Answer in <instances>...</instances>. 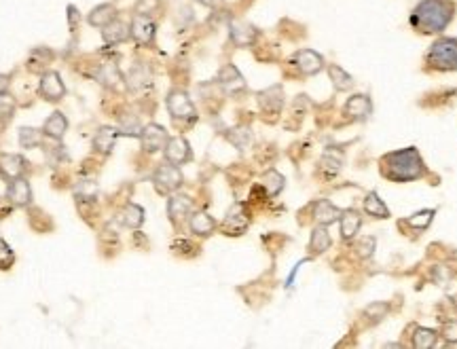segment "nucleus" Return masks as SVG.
Wrapping results in <instances>:
<instances>
[{
    "instance_id": "1",
    "label": "nucleus",
    "mask_w": 457,
    "mask_h": 349,
    "mask_svg": "<svg viewBox=\"0 0 457 349\" xmlns=\"http://www.w3.org/2000/svg\"><path fill=\"white\" fill-rule=\"evenodd\" d=\"M379 172L386 180L405 184V182H415L428 176L426 161L422 153L415 146H407L394 153H386L379 159Z\"/></svg>"
},
{
    "instance_id": "2",
    "label": "nucleus",
    "mask_w": 457,
    "mask_h": 349,
    "mask_svg": "<svg viewBox=\"0 0 457 349\" xmlns=\"http://www.w3.org/2000/svg\"><path fill=\"white\" fill-rule=\"evenodd\" d=\"M456 17L453 0H420L411 11L409 23L417 34H441Z\"/></svg>"
},
{
    "instance_id": "3",
    "label": "nucleus",
    "mask_w": 457,
    "mask_h": 349,
    "mask_svg": "<svg viewBox=\"0 0 457 349\" xmlns=\"http://www.w3.org/2000/svg\"><path fill=\"white\" fill-rule=\"evenodd\" d=\"M426 70L430 72H456L457 70V38L443 36L432 42L424 57Z\"/></svg>"
},
{
    "instance_id": "4",
    "label": "nucleus",
    "mask_w": 457,
    "mask_h": 349,
    "mask_svg": "<svg viewBox=\"0 0 457 349\" xmlns=\"http://www.w3.org/2000/svg\"><path fill=\"white\" fill-rule=\"evenodd\" d=\"M167 110H170V114H172L174 121L193 123L197 119V110H195L191 97L184 91H180V89L170 91V95H167Z\"/></svg>"
},
{
    "instance_id": "5",
    "label": "nucleus",
    "mask_w": 457,
    "mask_h": 349,
    "mask_svg": "<svg viewBox=\"0 0 457 349\" xmlns=\"http://www.w3.org/2000/svg\"><path fill=\"white\" fill-rule=\"evenodd\" d=\"M182 172L178 170V165L174 163H163L157 167V172L153 174V182L157 187L159 193H174L180 184H182Z\"/></svg>"
},
{
    "instance_id": "6",
    "label": "nucleus",
    "mask_w": 457,
    "mask_h": 349,
    "mask_svg": "<svg viewBox=\"0 0 457 349\" xmlns=\"http://www.w3.org/2000/svg\"><path fill=\"white\" fill-rule=\"evenodd\" d=\"M290 64L305 76H311V74H318L322 68H324V59L320 53L311 51V49H301L297 51L292 57H290Z\"/></svg>"
},
{
    "instance_id": "7",
    "label": "nucleus",
    "mask_w": 457,
    "mask_h": 349,
    "mask_svg": "<svg viewBox=\"0 0 457 349\" xmlns=\"http://www.w3.org/2000/svg\"><path fill=\"white\" fill-rule=\"evenodd\" d=\"M167 140H170L167 131H165L161 125H157V123H150V125L142 127V131H140L142 148H144L146 153H150V155H153V153H159L161 148H165Z\"/></svg>"
},
{
    "instance_id": "8",
    "label": "nucleus",
    "mask_w": 457,
    "mask_h": 349,
    "mask_svg": "<svg viewBox=\"0 0 457 349\" xmlns=\"http://www.w3.org/2000/svg\"><path fill=\"white\" fill-rule=\"evenodd\" d=\"M343 114L352 121H367L373 114V102L367 93H356L352 95L345 106H343Z\"/></svg>"
},
{
    "instance_id": "9",
    "label": "nucleus",
    "mask_w": 457,
    "mask_h": 349,
    "mask_svg": "<svg viewBox=\"0 0 457 349\" xmlns=\"http://www.w3.org/2000/svg\"><path fill=\"white\" fill-rule=\"evenodd\" d=\"M163 150H165V161L174 165H182L191 159V146L184 138H170Z\"/></svg>"
},
{
    "instance_id": "10",
    "label": "nucleus",
    "mask_w": 457,
    "mask_h": 349,
    "mask_svg": "<svg viewBox=\"0 0 457 349\" xmlns=\"http://www.w3.org/2000/svg\"><path fill=\"white\" fill-rule=\"evenodd\" d=\"M131 36L140 45H150L155 38V21L148 15H136L131 21Z\"/></svg>"
},
{
    "instance_id": "11",
    "label": "nucleus",
    "mask_w": 457,
    "mask_h": 349,
    "mask_svg": "<svg viewBox=\"0 0 457 349\" xmlns=\"http://www.w3.org/2000/svg\"><path fill=\"white\" fill-rule=\"evenodd\" d=\"M6 199H8L13 206H17V208L28 206V203L32 201V191H30L28 180L21 178V176L15 178V180H11V184H8V189H6Z\"/></svg>"
},
{
    "instance_id": "12",
    "label": "nucleus",
    "mask_w": 457,
    "mask_h": 349,
    "mask_svg": "<svg viewBox=\"0 0 457 349\" xmlns=\"http://www.w3.org/2000/svg\"><path fill=\"white\" fill-rule=\"evenodd\" d=\"M40 93L44 100L49 102H57L64 97L66 89H64V83H61V76L57 72H47L40 81Z\"/></svg>"
},
{
    "instance_id": "13",
    "label": "nucleus",
    "mask_w": 457,
    "mask_h": 349,
    "mask_svg": "<svg viewBox=\"0 0 457 349\" xmlns=\"http://www.w3.org/2000/svg\"><path fill=\"white\" fill-rule=\"evenodd\" d=\"M248 223H250V218H248V214L244 212V206H242V203H235V206L229 210V214H227L222 227L229 231V235H242V233L246 231Z\"/></svg>"
},
{
    "instance_id": "14",
    "label": "nucleus",
    "mask_w": 457,
    "mask_h": 349,
    "mask_svg": "<svg viewBox=\"0 0 457 349\" xmlns=\"http://www.w3.org/2000/svg\"><path fill=\"white\" fill-rule=\"evenodd\" d=\"M193 212V201L186 197V195H174L170 197L167 201V214H170V220L172 223H182L184 218H189Z\"/></svg>"
},
{
    "instance_id": "15",
    "label": "nucleus",
    "mask_w": 457,
    "mask_h": 349,
    "mask_svg": "<svg viewBox=\"0 0 457 349\" xmlns=\"http://www.w3.org/2000/svg\"><path fill=\"white\" fill-rule=\"evenodd\" d=\"M360 227H362V216H360L356 210H345V212H341L339 231H341V237H343L345 242H352L354 237H358Z\"/></svg>"
},
{
    "instance_id": "16",
    "label": "nucleus",
    "mask_w": 457,
    "mask_h": 349,
    "mask_svg": "<svg viewBox=\"0 0 457 349\" xmlns=\"http://www.w3.org/2000/svg\"><path fill=\"white\" fill-rule=\"evenodd\" d=\"M259 104L265 112H271V114H278L284 106V93H282V87L275 85V87H269L267 91H261L259 93Z\"/></svg>"
},
{
    "instance_id": "17",
    "label": "nucleus",
    "mask_w": 457,
    "mask_h": 349,
    "mask_svg": "<svg viewBox=\"0 0 457 349\" xmlns=\"http://www.w3.org/2000/svg\"><path fill=\"white\" fill-rule=\"evenodd\" d=\"M218 83H220V87H222L227 93H235V91H239V89L246 87L244 76L239 74V70H237L235 66H225V68L220 70V74H218Z\"/></svg>"
},
{
    "instance_id": "18",
    "label": "nucleus",
    "mask_w": 457,
    "mask_h": 349,
    "mask_svg": "<svg viewBox=\"0 0 457 349\" xmlns=\"http://www.w3.org/2000/svg\"><path fill=\"white\" fill-rule=\"evenodd\" d=\"M21 174H23V159L19 155H11V153L0 155V176H4L6 180H15Z\"/></svg>"
},
{
    "instance_id": "19",
    "label": "nucleus",
    "mask_w": 457,
    "mask_h": 349,
    "mask_svg": "<svg viewBox=\"0 0 457 349\" xmlns=\"http://www.w3.org/2000/svg\"><path fill=\"white\" fill-rule=\"evenodd\" d=\"M189 227H191V231H193L195 235H199V237H208V235H212V233H214V229H216V220H214L210 214H206V212H195V214L191 216V220H189Z\"/></svg>"
},
{
    "instance_id": "20",
    "label": "nucleus",
    "mask_w": 457,
    "mask_h": 349,
    "mask_svg": "<svg viewBox=\"0 0 457 349\" xmlns=\"http://www.w3.org/2000/svg\"><path fill=\"white\" fill-rule=\"evenodd\" d=\"M331 244H333V239H331V235H328V229H326V225H318V227L311 231V239H309V252H311L314 256H318V254H324V252L331 248Z\"/></svg>"
},
{
    "instance_id": "21",
    "label": "nucleus",
    "mask_w": 457,
    "mask_h": 349,
    "mask_svg": "<svg viewBox=\"0 0 457 349\" xmlns=\"http://www.w3.org/2000/svg\"><path fill=\"white\" fill-rule=\"evenodd\" d=\"M362 210H364V214H369V216H373V218H379V220L390 218V210H388V206L384 203V199H381L377 193H369V195L364 197Z\"/></svg>"
},
{
    "instance_id": "22",
    "label": "nucleus",
    "mask_w": 457,
    "mask_h": 349,
    "mask_svg": "<svg viewBox=\"0 0 457 349\" xmlns=\"http://www.w3.org/2000/svg\"><path fill=\"white\" fill-rule=\"evenodd\" d=\"M314 218H316L318 225H326V227H328L331 223H335V220L341 218V210L335 208L331 201L322 199V201H318L316 208H314Z\"/></svg>"
},
{
    "instance_id": "23",
    "label": "nucleus",
    "mask_w": 457,
    "mask_h": 349,
    "mask_svg": "<svg viewBox=\"0 0 457 349\" xmlns=\"http://www.w3.org/2000/svg\"><path fill=\"white\" fill-rule=\"evenodd\" d=\"M121 136V129H114V127H102L95 138H93V148L100 150V153H110V148L114 146L117 138Z\"/></svg>"
},
{
    "instance_id": "24",
    "label": "nucleus",
    "mask_w": 457,
    "mask_h": 349,
    "mask_svg": "<svg viewBox=\"0 0 457 349\" xmlns=\"http://www.w3.org/2000/svg\"><path fill=\"white\" fill-rule=\"evenodd\" d=\"M328 76H331L337 91H350L354 87V78L337 64H328Z\"/></svg>"
},
{
    "instance_id": "25",
    "label": "nucleus",
    "mask_w": 457,
    "mask_h": 349,
    "mask_svg": "<svg viewBox=\"0 0 457 349\" xmlns=\"http://www.w3.org/2000/svg\"><path fill=\"white\" fill-rule=\"evenodd\" d=\"M102 36H104V40H106L108 45H117V42H123V40L129 36V30L125 28V23L112 19L108 25H104Z\"/></svg>"
},
{
    "instance_id": "26",
    "label": "nucleus",
    "mask_w": 457,
    "mask_h": 349,
    "mask_svg": "<svg viewBox=\"0 0 457 349\" xmlns=\"http://www.w3.org/2000/svg\"><path fill=\"white\" fill-rule=\"evenodd\" d=\"M68 129V119L61 114V112H53L47 121H44V134L59 140Z\"/></svg>"
},
{
    "instance_id": "27",
    "label": "nucleus",
    "mask_w": 457,
    "mask_h": 349,
    "mask_svg": "<svg viewBox=\"0 0 457 349\" xmlns=\"http://www.w3.org/2000/svg\"><path fill=\"white\" fill-rule=\"evenodd\" d=\"M231 38H233L235 45L246 47V45L254 42L256 30H254L252 25H248V23H233V25H231Z\"/></svg>"
},
{
    "instance_id": "28",
    "label": "nucleus",
    "mask_w": 457,
    "mask_h": 349,
    "mask_svg": "<svg viewBox=\"0 0 457 349\" xmlns=\"http://www.w3.org/2000/svg\"><path fill=\"white\" fill-rule=\"evenodd\" d=\"M432 216H434V210H426V212H417L413 216H409L407 220H400L398 227H409L413 231H424L430 223H432Z\"/></svg>"
},
{
    "instance_id": "29",
    "label": "nucleus",
    "mask_w": 457,
    "mask_h": 349,
    "mask_svg": "<svg viewBox=\"0 0 457 349\" xmlns=\"http://www.w3.org/2000/svg\"><path fill=\"white\" fill-rule=\"evenodd\" d=\"M112 19H114V8H112L110 4H100V6L93 8L91 15H89V23H91V25H97V28L108 25Z\"/></svg>"
},
{
    "instance_id": "30",
    "label": "nucleus",
    "mask_w": 457,
    "mask_h": 349,
    "mask_svg": "<svg viewBox=\"0 0 457 349\" xmlns=\"http://www.w3.org/2000/svg\"><path fill=\"white\" fill-rule=\"evenodd\" d=\"M121 220H123V225H125V227H129V229H138V227L144 223V210H142L140 206H136V203H129V206L123 210Z\"/></svg>"
},
{
    "instance_id": "31",
    "label": "nucleus",
    "mask_w": 457,
    "mask_h": 349,
    "mask_svg": "<svg viewBox=\"0 0 457 349\" xmlns=\"http://www.w3.org/2000/svg\"><path fill=\"white\" fill-rule=\"evenodd\" d=\"M437 339L439 335L430 329H415V335H413V348L417 349H428L437 345Z\"/></svg>"
},
{
    "instance_id": "32",
    "label": "nucleus",
    "mask_w": 457,
    "mask_h": 349,
    "mask_svg": "<svg viewBox=\"0 0 457 349\" xmlns=\"http://www.w3.org/2000/svg\"><path fill=\"white\" fill-rule=\"evenodd\" d=\"M74 195L78 201H95L97 199V184L93 180H81L74 187Z\"/></svg>"
},
{
    "instance_id": "33",
    "label": "nucleus",
    "mask_w": 457,
    "mask_h": 349,
    "mask_svg": "<svg viewBox=\"0 0 457 349\" xmlns=\"http://www.w3.org/2000/svg\"><path fill=\"white\" fill-rule=\"evenodd\" d=\"M390 312V305L388 303H371L364 312H362V318L369 320V322H381Z\"/></svg>"
},
{
    "instance_id": "34",
    "label": "nucleus",
    "mask_w": 457,
    "mask_h": 349,
    "mask_svg": "<svg viewBox=\"0 0 457 349\" xmlns=\"http://www.w3.org/2000/svg\"><path fill=\"white\" fill-rule=\"evenodd\" d=\"M40 131L38 129H34V127H21L19 129V144L23 146V148H34V146H38L40 144Z\"/></svg>"
},
{
    "instance_id": "35",
    "label": "nucleus",
    "mask_w": 457,
    "mask_h": 349,
    "mask_svg": "<svg viewBox=\"0 0 457 349\" xmlns=\"http://www.w3.org/2000/svg\"><path fill=\"white\" fill-rule=\"evenodd\" d=\"M148 83H150V74H148L142 66H138V68H133V70L129 72V87L138 89V87H144V85H148Z\"/></svg>"
},
{
    "instance_id": "36",
    "label": "nucleus",
    "mask_w": 457,
    "mask_h": 349,
    "mask_svg": "<svg viewBox=\"0 0 457 349\" xmlns=\"http://www.w3.org/2000/svg\"><path fill=\"white\" fill-rule=\"evenodd\" d=\"M265 187H267L269 195H278L284 189V176H280L278 172H269L265 176Z\"/></svg>"
},
{
    "instance_id": "37",
    "label": "nucleus",
    "mask_w": 457,
    "mask_h": 349,
    "mask_svg": "<svg viewBox=\"0 0 457 349\" xmlns=\"http://www.w3.org/2000/svg\"><path fill=\"white\" fill-rule=\"evenodd\" d=\"M97 78H100L104 85H117L119 72H117V68H114L112 64H104V66L100 68V72H97Z\"/></svg>"
},
{
    "instance_id": "38",
    "label": "nucleus",
    "mask_w": 457,
    "mask_h": 349,
    "mask_svg": "<svg viewBox=\"0 0 457 349\" xmlns=\"http://www.w3.org/2000/svg\"><path fill=\"white\" fill-rule=\"evenodd\" d=\"M320 165H322V170H326L328 174H337V172H341L343 159H339V157H333V155L328 153V155H324V157H322Z\"/></svg>"
},
{
    "instance_id": "39",
    "label": "nucleus",
    "mask_w": 457,
    "mask_h": 349,
    "mask_svg": "<svg viewBox=\"0 0 457 349\" xmlns=\"http://www.w3.org/2000/svg\"><path fill=\"white\" fill-rule=\"evenodd\" d=\"M13 261H15V254H13L11 246L4 239H0V269H8L13 265Z\"/></svg>"
},
{
    "instance_id": "40",
    "label": "nucleus",
    "mask_w": 457,
    "mask_h": 349,
    "mask_svg": "<svg viewBox=\"0 0 457 349\" xmlns=\"http://www.w3.org/2000/svg\"><path fill=\"white\" fill-rule=\"evenodd\" d=\"M358 248H360V256L367 259V256H371L373 250H375V239H373V237H362V239L358 242Z\"/></svg>"
},
{
    "instance_id": "41",
    "label": "nucleus",
    "mask_w": 457,
    "mask_h": 349,
    "mask_svg": "<svg viewBox=\"0 0 457 349\" xmlns=\"http://www.w3.org/2000/svg\"><path fill=\"white\" fill-rule=\"evenodd\" d=\"M6 89H8V76H6V74H0V95L6 93Z\"/></svg>"
},
{
    "instance_id": "42",
    "label": "nucleus",
    "mask_w": 457,
    "mask_h": 349,
    "mask_svg": "<svg viewBox=\"0 0 457 349\" xmlns=\"http://www.w3.org/2000/svg\"><path fill=\"white\" fill-rule=\"evenodd\" d=\"M199 2H203V4H208V6H218V4H222V0H199Z\"/></svg>"
}]
</instances>
